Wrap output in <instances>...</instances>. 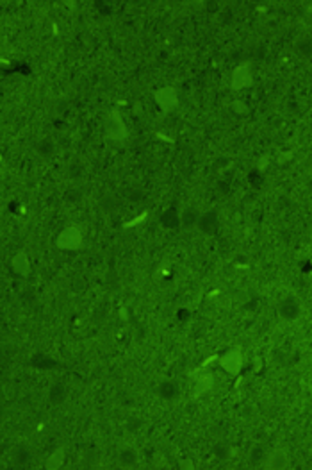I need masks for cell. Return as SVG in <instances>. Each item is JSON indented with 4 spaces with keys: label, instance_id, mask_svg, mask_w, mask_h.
I'll return each instance as SVG.
<instances>
[{
    "label": "cell",
    "instance_id": "cell-1",
    "mask_svg": "<svg viewBox=\"0 0 312 470\" xmlns=\"http://www.w3.org/2000/svg\"><path fill=\"white\" fill-rule=\"evenodd\" d=\"M82 243H84V234L77 226L65 227L57 234V240H55V245L61 251H77V248L82 247Z\"/></svg>",
    "mask_w": 312,
    "mask_h": 470
},
{
    "label": "cell",
    "instance_id": "cell-2",
    "mask_svg": "<svg viewBox=\"0 0 312 470\" xmlns=\"http://www.w3.org/2000/svg\"><path fill=\"white\" fill-rule=\"evenodd\" d=\"M106 132H107V138L113 140V142H125L129 136V131H127V125H125L123 118H121V115L118 113L116 109L111 111L109 115H107L106 118Z\"/></svg>",
    "mask_w": 312,
    "mask_h": 470
},
{
    "label": "cell",
    "instance_id": "cell-3",
    "mask_svg": "<svg viewBox=\"0 0 312 470\" xmlns=\"http://www.w3.org/2000/svg\"><path fill=\"white\" fill-rule=\"evenodd\" d=\"M153 100H155V104L159 106L161 111L170 113V111H173L175 107H177L178 93L173 86H164V88H159V90L153 93Z\"/></svg>",
    "mask_w": 312,
    "mask_h": 470
},
{
    "label": "cell",
    "instance_id": "cell-4",
    "mask_svg": "<svg viewBox=\"0 0 312 470\" xmlns=\"http://www.w3.org/2000/svg\"><path fill=\"white\" fill-rule=\"evenodd\" d=\"M243 352L239 349H232L229 352H225L220 357V365H222L223 370H227L229 374L237 375L243 368Z\"/></svg>",
    "mask_w": 312,
    "mask_h": 470
},
{
    "label": "cell",
    "instance_id": "cell-5",
    "mask_svg": "<svg viewBox=\"0 0 312 470\" xmlns=\"http://www.w3.org/2000/svg\"><path fill=\"white\" fill-rule=\"evenodd\" d=\"M254 82V72H252V66L248 63L239 65L232 73V88L234 90H244V88L252 86Z\"/></svg>",
    "mask_w": 312,
    "mask_h": 470
},
{
    "label": "cell",
    "instance_id": "cell-6",
    "mask_svg": "<svg viewBox=\"0 0 312 470\" xmlns=\"http://www.w3.org/2000/svg\"><path fill=\"white\" fill-rule=\"evenodd\" d=\"M196 227L205 234L216 233V229H218V216H216V213H203L202 216H198Z\"/></svg>",
    "mask_w": 312,
    "mask_h": 470
},
{
    "label": "cell",
    "instance_id": "cell-7",
    "mask_svg": "<svg viewBox=\"0 0 312 470\" xmlns=\"http://www.w3.org/2000/svg\"><path fill=\"white\" fill-rule=\"evenodd\" d=\"M118 463H120L121 466H125V468H134V466H138V463H139L138 451L132 447H123L120 451V454H118Z\"/></svg>",
    "mask_w": 312,
    "mask_h": 470
},
{
    "label": "cell",
    "instance_id": "cell-8",
    "mask_svg": "<svg viewBox=\"0 0 312 470\" xmlns=\"http://www.w3.org/2000/svg\"><path fill=\"white\" fill-rule=\"evenodd\" d=\"M11 265H13V270H15L16 273H20V275H29L30 273V259L25 252H18V254L13 258Z\"/></svg>",
    "mask_w": 312,
    "mask_h": 470
},
{
    "label": "cell",
    "instance_id": "cell-9",
    "mask_svg": "<svg viewBox=\"0 0 312 470\" xmlns=\"http://www.w3.org/2000/svg\"><path fill=\"white\" fill-rule=\"evenodd\" d=\"M287 465H289V456L284 451H273L269 452L268 461H266L264 466H268V468H284Z\"/></svg>",
    "mask_w": 312,
    "mask_h": 470
},
{
    "label": "cell",
    "instance_id": "cell-10",
    "mask_svg": "<svg viewBox=\"0 0 312 470\" xmlns=\"http://www.w3.org/2000/svg\"><path fill=\"white\" fill-rule=\"evenodd\" d=\"M298 313H300V306H298L293 299H287L280 304V315H282V318H286V320H293V318H296Z\"/></svg>",
    "mask_w": 312,
    "mask_h": 470
},
{
    "label": "cell",
    "instance_id": "cell-11",
    "mask_svg": "<svg viewBox=\"0 0 312 470\" xmlns=\"http://www.w3.org/2000/svg\"><path fill=\"white\" fill-rule=\"evenodd\" d=\"M65 461H66L65 449H57V451H54L47 458V463H45V466H47V468H50V470H57V468H61V466L65 465Z\"/></svg>",
    "mask_w": 312,
    "mask_h": 470
},
{
    "label": "cell",
    "instance_id": "cell-12",
    "mask_svg": "<svg viewBox=\"0 0 312 470\" xmlns=\"http://www.w3.org/2000/svg\"><path fill=\"white\" fill-rule=\"evenodd\" d=\"M212 386H214V375H212V374L200 375L198 381H196V394H198V395L207 394V392L212 390Z\"/></svg>",
    "mask_w": 312,
    "mask_h": 470
},
{
    "label": "cell",
    "instance_id": "cell-13",
    "mask_svg": "<svg viewBox=\"0 0 312 470\" xmlns=\"http://www.w3.org/2000/svg\"><path fill=\"white\" fill-rule=\"evenodd\" d=\"M268 456H269V452L266 451V449L262 447V445H257V447L252 449V452H250V461L254 463L255 466H264L266 461H268Z\"/></svg>",
    "mask_w": 312,
    "mask_h": 470
},
{
    "label": "cell",
    "instance_id": "cell-14",
    "mask_svg": "<svg viewBox=\"0 0 312 470\" xmlns=\"http://www.w3.org/2000/svg\"><path fill=\"white\" fill-rule=\"evenodd\" d=\"M66 397H68V395H66V388L63 386V384H55V386L50 388L48 399H50L52 404H55V406L63 404V402L66 401Z\"/></svg>",
    "mask_w": 312,
    "mask_h": 470
},
{
    "label": "cell",
    "instance_id": "cell-15",
    "mask_svg": "<svg viewBox=\"0 0 312 470\" xmlns=\"http://www.w3.org/2000/svg\"><path fill=\"white\" fill-rule=\"evenodd\" d=\"M178 394V388L175 383H164L163 386H161V397L163 399H175Z\"/></svg>",
    "mask_w": 312,
    "mask_h": 470
},
{
    "label": "cell",
    "instance_id": "cell-16",
    "mask_svg": "<svg viewBox=\"0 0 312 470\" xmlns=\"http://www.w3.org/2000/svg\"><path fill=\"white\" fill-rule=\"evenodd\" d=\"M27 461H29V451L20 449V451L15 452V463L16 465H25Z\"/></svg>",
    "mask_w": 312,
    "mask_h": 470
},
{
    "label": "cell",
    "instance_id": "cell-17",
    "mask_svg": "<svg viewBox=\"0 0 312 470\" xmlns=\"http://www.w3.org/2000/svg\"><path fill=\"white\" fill-rule=\"evenodd\" d=\"M180 466H182V468H195V466H193V461H191V459H185V461L182 459V461H180Z\"/></svg>",
    "mask_w": 312,
    "mask_h": 470
}]
</instances>
